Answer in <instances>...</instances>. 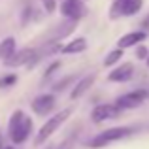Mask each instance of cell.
I'll return each mask as SVG.
<instances>
[{
  "mask_svg": "<svg viewBox=\"0 0 149 149\" xmlns=\"http://www.w3.org/2000/svg\"><path fill=\"white\" fill-rule=\"evenodd\" d=\"M8 132H10V138L13 143H23L26 142V138L32 132V119L26 117L21 109H15L10 117V123H8Z\"/></svg>",
  "mask_w": 149,
  "mask_h": 149,
  "instance_id": "6da1fadb",
  "label": "cell"
},
{
  "mask_svg": "<svg viewBox=\"0 0 149 149\" xmlns=\"http://www.w3.org/2000/svg\"><path fill=\"white\" fill-rule=\"evenodd\" d=\"M70 115H72V108H64L62 111H58V113H55L53 117H49V119L44 123V127L40 128V132L36 134L34 146H36V147L44 146L45 140H49L51 136H53V132H57V128L61 127V125H64L66 119H68Z\"/></svg>",
  "mask_w": 149,
  "mask_h": 149,
  "instance_id": "7a4b0ae2",
  "label": "cell"
},
{
  "mask_svg": "<svg viewBox=\"0 0 149 149\" xmlns=\"http://www.w3.org/2000/svg\"><path fill=\"white\" fill-rule=\"evenodd\" d=\"M132 130H134V128H130V127H113V128H108V130L96 134L95 138H93L91 142L87 143V146L91 147V149L106 147V146H109V143H113V142H119V140L130 136Z\"/></svg>",
  "mask_w": 149,
  "mask_h": 149,
  "instance_id": "3957f363",
  "label": "cell"
},
{
  "mask_svg": "<svg viewBox=\"0 0 149 149\" xmlns=\"http://www.w3.org/2000/svg\"><path fill=\"white\" fill-rule=\"evenodd\" d=\"M123 109L119 108L117 104H98L95 106V109L91 111V119L95 123H102L106 119H117L121 115Z\"/></svg>",
  "mask_w": 149,
  "mask_h": 149,
  "instance_id": "277c9868",
  "label": "cell"
},
{
  "mask_svg": "<svg viewBox=\"0 0 149 149\" xmlns=\"http://www.w3.org/2000/svg\"><path fill=\"white\" fill-rule=\"evenodd\" d=\"M61 11L66 19L79 21V19L85 17V13H87V6L83 4V0H64V2L61 4Z\"/></svg>",
  "mask_w": 149,
  "mask_h": 149,
  "instance_id": "5b68a950",
  "label": "cell"
},
{
  "mask_svg": "<svg viewBox=\"0 0 149 149\" xmlns=\"http://www.w3.org/2000/svg\"><path fill=\"white\" fill-rule=\"evenodd\" d=\"M147 98V93L146 91H132V93H127V95L119 96L115 104L119 106L121 109H132V108H138L142 106V102Z\"/></svg>",
  "mask_w": 149,
  "mask_h": 149,
  "instance_id": "8992f818",
  "label": "cell"
},
{
  "mask_svg": "<svg viewBox=\"0 0 149 149\" xmlns=\"http://www.w3.org/2000/svg\"><path fill=\"white\" fill-rule=\"evenodd\" d=\"M34 53H36V49H30V47L15 51L10 58L4 61V64L10 66V68H17V66H23V64H30V61L34 58Z\"/></svg>",
  "mask_w": 149,
  "mask_h": 149,
  "instance_id": "52a82bcc",
  "label": "cell"
},
{
  "mask_svg": "<svg viewBox=\"0 0 149 149\" xmlns=\"http://www.w3.org/2000/svg\"><path fill=\"white\" fill-rule=\"evenodd\" d=\"M55 108V96L53 95H40L32 102V109L36 115H47Z\"/></svg>",
  "mask_w": 149,
  "mask_h": 149,
  "instance_id": "ba28073f",
  "label": "cell"
},
{
  "mask_svg": "<svg viewBox=\"0 0 149 149\" xmlns=\"http://www.w3.org/2000/svg\"><path fill=\"white\" fill-rule=\"evenodd\" d=\"M132 74H134V66H132V62H125V64L117 66L113 72H109L108 79L109 81H119V83H125V81H128L132 77Z\"/></svg>",
  "mask_w": 149,
  "mask_h": 149,
  "instance_id": "9c48e42d",
  "label": "cell"
},
{
  "mask_svg": "<svg viewBox=\"0 0 149 149\" xmlns=\"http://www.w3.org/2000/svg\"><path fill=\"white\" fill-rule=\"evenodd\" d=\"M95 79H96V74H91V76L81 77V79L76 83L74 91L70 93V98H72V100H76V98H79V96H83L85 93H87L89 89H91V85L95 83Z\"/></svg>",
  "mask_w": 149,
  "mask_h": 149,
  "instance_id": "30bf717a",
  "label": "cell"
},
{
  "mask_svg": "<svg viewBox=\"0 0 149 149\" xmlns=\"http://www.w3.org/2000/svg\"><path fill=\"white\" fill-rule=\"evenodd\" d=\"M146 38H147L146 30H136V32H128V34H125V36H121V40L117 42V44H119L121 49H127V47H132V45L143 42Z\"/></svg>",
  "mask_w": 149,
  "mask_h": 149,
  "instance_id": "8fae6325",
  "label": "cell"
},
{
  "mask_svg": "<svg viewBox=\"0 0 149 149\" xmlns=\"http://www.w3.org/2000/svg\"><path fill=\"white\" fill-rule=\"evenodd\" d=\"M85 49H87V40H85V38H76V40L68 42L66 45H62L61 53H64V55H70V53H81V51H85Z\"/></svg>",
  "mask_w": 149,
  "mask_h": 149,
  "instance_id": "7c38bea8",
  "label": "cell"
},
{
  "mask_svg": "<svg viewBox=\"0 0 149 149\" xmlns=\"http://www.w3.org/2000/svg\"><path fill=\"white\" fill-rule=\"evenodd\" d=\"M13 53H15V38H11V36L4 38V40L0 42V58L6 61V58H10Z\"/></svg>",
  "mask_w": 149,
  "mask_h": 149,
  "instance_id": "4fadbf2b",
  "label": "cell"
},
{
  "mask_svg": "<svg viewBox=\"0 0 149 149\" xmlns=\"http://www.w3.org/2000/svg\"><path fill=\"white\" fill-rule=\"evenodd\" d=\"M142 6H143L142 0H128L123 6V10H121V15H123V17H130V15L138 13V11L142 10Z\"/></svg>",
  "mask_w": 149,
  "mask_h": 149,
  "instance_id": "5bb4252c",
  "label": "cell"
},
{
  "mask_svg": "<svg viewBox=\"0 0 149 149\" xmlns=\"http://www.w3.org/2000/svg\"><path fill=\"white\" fill-rule=\"evenodd\" d=\"M128 0H113L111 8H109V19H119L121 17V10Z\"/></svg>",
  "mask_w": 149,
  "mask_h": 149,
  "instance_id": "9a60e30c",
  "label": "cell"
},
{
  "mask_svg": "<svg viewBox=\"0 0 149 149\" xmlns=\"http://www.w3.org/2000/svg\"><path fill=\"white\" fill-rule=\"evenodd\" d=\"M121 57H123V49H121V47L113 49L111 53H109L108 57L104 58V66H113L115 62H119V61H121Z\"/></svg>",
  "mask_w": 149,
  "mask_h": 149,
  "instance_id": "2e32d148",
  "label": "cell"
},
{
  "mask_svg": "<svg viewBox=\"0 0 149 149\" xmlns=\"http://www.w3.org/2000/svg\"><path fill=\"white\" fill-rule=\"evenodd\" d=\"M15 83H17V76H15V74H10V76L0 77V89L11 87V85H15Z\"/></svg>",
  "mask_w": 149,
  "mask_h": 149,
  "instance_id": "e0dca14e",
  "label": "cell"
},
{
  "mask_svg": "<svg viewBox=\"0 0 149 149\" xmlns=\"http://www.w3.org/2000/svg\"><path fill=\"white\" fill-rule=\"evenodd\" d=\"M42 2H44V8L47 13H53L55 8H57V0H42Z\"/></svg>",
  "mask_w": 149,
  "mask_h": 149,
  "instance_id": "ac0fdd59",
  "label": "cell"
},
{
  "mask_svg": "<svg viewBox=\"0 0 149 149\" xmlns=\"http://www.w3.org/2000/svg\"><path fill=\"white\" fill-rule=\"evenodd\" d=\"M72 146H74V138H66L64 142H61L58 146H55L53 149H72Z\"/></svg>",
  "mask_w": 149,
  "mask_h": 149,
  "instance_id": "d6986e66",
  "label": "cell"
},
{
  "mask_svg": "<svg viewBox=\"0 0 149 149\" xmlns=\"http://www.w3.org/2000/svg\"><path fill=\"white\" fill-rule=\"evenodd\" d=\"M57 68H61V62H53V64H51L49 66V68H47V72H45V79H47V77H51V76H53V72H55V70H57Z\"/></svg>",
  "mask_w": 149,
  "mask_h": 149,
  "instance_id": "ffe728a7",
  "label": "cell"
},
{
  "mask_svg": "<svg viewBox=\"0 0 149 149\" xmlns=\"http://www.w3.org/2000/svg\"><path fill=\"white\" fill-rule=\"evenodd\" d=\"M136 55H138V58H146L147 57V49L143 47V45H140L138 51H136Z\"/></svg>",
  "mask_w": 149,
  "mask_h": 149,
  "instance_id": "44dd1931",
  "label": "cell"
},
{
  "mask_svg": "<svg viewBox=\"0 0 149 149\" xmlns=\"http://www.w3.org/2000/svg\"><path fill=\"white\" fill-rule=\"evenodd\" d=\"M142 26H143V30H149V15L142 21Z\"/></svg>",
  "mask_w": 149,
  "mask_h": 149,
  "instance_id": "7402d4cb",
  "label": "cell"
},
{
  "mask_svg": "<svg viewBox=\"0 0 149 149\" xmlns=\"http://www.w3.org/2000/svg\"><path fill=\"white\" fill-rule=\"evenodd\" d=\"M2 149H13V147H2Z\"/></svg>",
  "mask_w": 149,
  "mask_h": 149,
  "instance_id": "603a6c76",
  "label": "cell"
},
{
  "mask_svg": "<svg viewBox=\"0 0 149 149\" xmlns=\"http://www.w3.org/2000/svg\"><path fill=\"white\" fill-rule=\"evenodd\" d=\"M147 64H149V61H147Z\"/></svg>",
  "mask_w": 149,
  "mask_h": 149,
  "instance_id": "cb8c5ba5",
  "label": "cell"
}]
</instances>
